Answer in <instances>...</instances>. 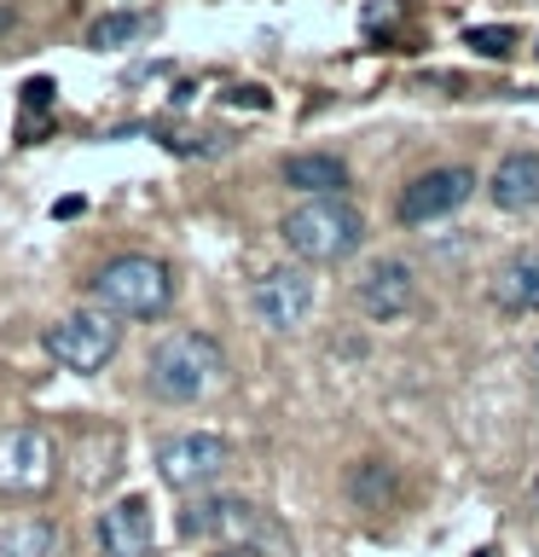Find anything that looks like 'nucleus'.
<instances>
[{
    "mask_svg": "<svg viewBox=\"0 0 539 557\" xmlns=\"http://www.w3.org/2000/svg\"><path fill=\"white\" fill-rule=\"evenodd\" d=\"M151 24L139 12H104V17H93V29H87V47L93 52H116V47H128V41H139Z\"/></svg>",
    "mask_w": 539,
    "mask_h": 557,
    "instance_id": "f3484780",
    "label": "nucleus"
},
{
    "mask_svg": "<svg viewBox=\"0 0 539 557\" xmlns=\"http://www.w3.org/2000/svg\"><path fill=\"white\" fill-rule=\"evenodd\" d=\"M487 290H493V302L504 313H539V244L504 256L493 278H487Z\"/></svg>",
    "mask_w": 539,
    "mask_h": 557,
    "instance_id": "ddd939ff",
    "label": "nucleus"
},
{
    "mask_svg": "<svg viewBox=\"0 0 539 557\" xmlns=\"http://www.w3.org/2000/svg\"><path fill=\"white\" fill-rule=\"evenodd\" d=\"M52 470H59V453H52L47 430L35 424L0 430V494H35V487L52 482Z\"/></svg>",
    "mask_w": 539,
    "mask_h": 557,
    "instance_id": "6e6552de",
    "label": "nucleus"
},
{
    "mask_svg": "<svg viewBox=\"0 0 539 557\" xmlns=\"http://www.w3.org/2000/svg\"><path fill=\"white\" fill-rule=\"evenodd\" d=\"M528 383H534V395H539V343H534V355H528Z\"/></svg>",
    "mask_w": 539,
    "mask_h": 557,
    "instance_id": "412c9836",
    "label": "nucleus"
},
{
    "mask_svg": "<svg viewBox=\"0 0 539 557\" xmlns=\"http://www.w3.org/2000/svg\"><path fill=\"white\" fill-rule=\"evenodd\" d=\"M250 308L267 331H302L313 313V278L302 268H267L250 285Z\"/></svg>",
    "mask_w": 539,
    "mask_h": 557,
    "instance_id": "1a4fd4ad",
    "label": "nucleus"
},
{
    "mask_svg": "<svg viewBox=\"0 0 539 557\" xmlns=\"http://www.w3.org/2000/svg\"><path fill=\"white\" fill-rule=\"evenodd\" d=\"M278 238L290 244L296 261L330 268V261H348L365 244V215L348 198H308L278 221Z\"/></svg>",
    "mask_w": 539,
    "mask_h": 557,
    "instance_id": "7ed1b4c3",
    "label": "nucleus"
},
{
    "mask_svg": "<svg viewBox=\"0 0 539 557\" xmlns=\"http://www.w3.org/2000/svg\"><path fill=\"white\" fill-rule=\"evenodd\" d=\"M226 470H233V447L209 430H186V435H168L156 447V476H163L174 494H203L215 487Z\"/></svg>",
    "mask_w": 539,
    "mask_h": 557,
    "instance_id": "423d86ee",
    "label": "nucleus"
},
{
    "mask_svg": "<svg viewBox=\"0 0 539 557\" xmlns=\"http://www.w3.org/2000/svg\"><path fill=\"white\" fill-rule=\"evenodd\" d=\"M156 546V529H151V505L128 494L116 505H104L99 511V552L104 557H151Z\"/></svg>",
    "mask_w": 539,
    "mask_h": 557,
    "instance_id": "9b49d317",
    "label": "nucleus"
},
{
    "mask_svg": "<svg viewBox=\"0 0 539 557\" xmlns=\"http://www.w3.org/2000/svg\"><path fill=\"white\" fill-rule=\"evenodd\" d=\"M59 529L47 517H17L12 529H0V557H52Z\"/></svg>",
    "mask_w": 539,
    "mask_h": 557,
    "instance_id": "2eb2a0df",
    "label": "nucleus"
},
{
    "mask_svg": "<svg viewBox=\"0 0 539 557\" xmlns=\"http://www.w3.org/2000/svg\"><path fill=\"white\" fill-rule=\"evenodd\" d=\"M348 494H354V505H365V511H383V505L394 499V470L383 459H360L348 470Z\"/></svg>",
    "mask_w": 539,
    "mask_h": 557,
    "instance_id": "dca6fc26",
    "label": "nucleus"
},
{
    "mask_svg": "<svg viewBox=\"0 0 539 557\" xmlns=\"http://www.w3.org/2000/svg\"><path fill=\"white\" fill-rule=\"evenodd\" d=\"M116 348H122V325H116V313H104V308H76V313H64L59 325H47V355L64 366V372H104V366L116 360Z\"/></svg>",
    "mask_w": 539,
    "mask_h": 557,
    "instance_id": "39448f33",
    "label": "nucleus"
},
{
    "mask_svg": "<svg viewBox=\"0 0 539 557\" xmlns=\"http://www.w3.org/2000/svg\"><path fill=\"white\" fill-rule=\"evenodd\" d=\"M52 94H59V87H52V76H35V82H24V111H47Z\"/></svg>",
    "mask_w": 539,
    "mask_h": 557,
    "instance_id": "6ab92c4d",
    "label": "nucleus"
},
{
    "mask_svg": "<svg viewBox=\"0 0 539 557\" xmlns=\"http://www.w3.org/2000/svg\"><path fill=\"white\" fill-rule=\"evenodd\" d=\"M174 302V273L156 256H116L93 273V308L116 320H163Z\"/></svg>",
    "mask_w": 539,
    "mask_h": 557,
    "instance_id": "20e7f679",
    "label": "nucleus"
},
{
    "mask_svg": "<svg viewBox=\"0 0 539 557\" xmlns=\"http://www.w3.org/2000/svg\"><path fill=\"white\" fill-rule=\"evenodd\" d=\"M469 198H476V169L447 163V169L412 174L394 198V215H400V226H429V221L452 215V209H464Z\"/></svg>",
    "mask_w": 539,
    "mask_h": 557,
    "instance_id": "0eeeda50",
    "label": "nucleus"
},
{
    "mask_svg": "<svg viewBox=\"0 0 539 557\" xmlns=\"http://www.w3.org/2000/svg\"><path fill=\"white\" fill-rule=\"evenodd\" d=\"M215 557H255V552H215Z\"/></svg>",
    "mask_w": 539,
    "mask_h": 557,
    "instance_id": "5701e85b",
    "label": "nucleus"
},
{
    "mask_svg": "<svg viewBox=\"0 0 539 557\" xmlns=\"http://www.w3.org/2000/svg\"><path fill=\"white\" fill-rule=\"evenodd\" d=\"M487 198H493V209H504V215H528V209H539V151H504L493 174H487Z\"/></svg>",
    "mask_w": 539,
    "mask_h": 557,
    "instance_id": "f8f14e48",
    "label": "nucleus"
},
{
    "mask_svg": "<svg viewBox=\"0 0 539 557\" xmlns=\"http://www.w3.org/2000/svg\"><path fill=\"white\" fill-rule=\"evenodd\" d=\"M354 302H360L365 320H377V325L412 313L417 308V273H412V261H400V256L372 261V268L360 273V285H354Z\"/></svg>",
    "mask_w": 539,
    "mask_h": 557,
    "instance_id": "9d476101",
    "label": "nucleus"
},
{
    "mask_svg": "<svg viewBox=\"0 0 539 557\" xmlns=\"http://www.w3.org/2000/svg\"><path fill=\"white\" fill-rule=\"evenodd\" d=\"M464 47L476 52V59H511V52L522 47V35L511 24H469L464 29Z\"/></svg>",
    "mask_w": 539,
    "mask_h": 557,
    "instance_id": "a211bd4d",
    "label": "nucleus"
},
{
    "mask_svg": "<svg viewBox=\"0 0 539 557\" xmlns=\"http://www.w3.org/2000/svg\"><path fill=\"white\" fill-rule=\"evenodd\" d=\"M476 557H493V552H476Z\"/></svg>",
    "mask_w": 539,
    "mask_h": 557,
    "instance_id": "b1692460",
    "label": "nucleus"
},
{
    "mask_svg": "<svg viewBox=\"0 0 539 557\" xmlns=\"http://www.w3.org/2000/svg\"><path fill=\"white\" fill-rule=\"evenodd\" d=\"M12 24H17V12H12V7H7V0H0V35H7V29H12Z\"/></svg>",
    "mask_w": 539,
    "mask_h": 557,
    "instance_id": "4be33fe9",
    "label": "nucleus"
},
{
    "mask_svg": "<svg viewBox=\"0 0 539 557\" xmlns=\"http://www.w3.org/2000/svg\"><path fill=\"white\" fill-rule=\"evenodd\" d=\"M82 209H87L82 198H59V203H52V215H59V221H70V215H82Z\"/></svg>",
    "mask_w": 539,
    "mask_h": 557,
    "instance_id": "aec40b11",
    "label": "nucleus"
},
{
    "mask_svg": "<svg viewBox=\"0 0 539 557\" xmlns=\"http://www.w3.org/2000/svg\"><path fill=\"white\" fill-rule=\"evenodd\" d=\"M221 377H226V355L209 331H168L146 355V389L156 400H168V407L203 400Z\"/></svg>",
    "mask_w": 539,
    "mask_h": 557,
    "instance_id": "f03ea898",
    "label": "nucleus"
},
{
    "mask_svg": "<svg viewBox=\"0 0 539 557\" xmlns=\"http://www.w3.org/2000/svg\"><path fill=\"white\" fill-rule=\"evenodd\" d=\"M180 534L186 540H221V552H255V557H296V540L261 511V505L238 499V494H209L191 499L180 511Z\"/></svg>",
    "mask_w": 539,
    "mask_h": 557,
    "instance_id": "f257e3e1",
    "label": "nucleus"
},
{
    "mask_svg": "<svg viewBox=\"0 0 539 557\" xmlns=\"http://www.w3.org/2000/svg\"><path fill=\"white\" fill-rule=\"evenodd\" d=\"M278 174H285V186L302 191V198H342L348 191V163L330 151H296V157H285Z\"/></svg>",
    "mask_w": 539,
    "mask_h": 557,
    "instance_id": "4468645a",
    "label": "nucleus"
}]
</instances>
